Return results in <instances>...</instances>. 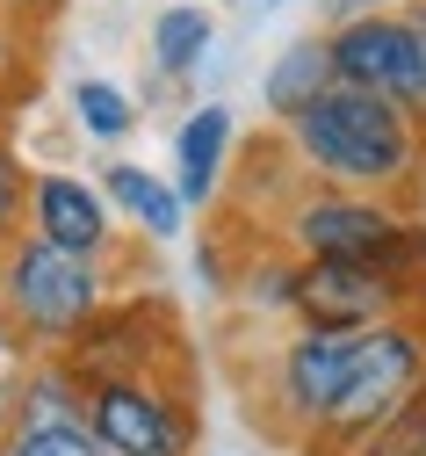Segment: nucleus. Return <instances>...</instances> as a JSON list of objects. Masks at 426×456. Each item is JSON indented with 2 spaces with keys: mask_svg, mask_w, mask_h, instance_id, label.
Returning <instances> with one entry per match:
<instances>
[{
  "mask_svg": "<svg viewBox=\"0 0 426 456\" xmlns=\"http://www.w3.org/2000/svg\"><path fill=\"white\" fill-rule=\"evenodd\" d=\"M289 152L326 189L383 196V189H412V175H419V124H412V109H398L383 94L333 87L289 124Z\"/></svg>",
  "mask_w": 426,
  "mask_h": 456,
  "instance_id": "obj_1",
  "label": "nucleus"
},
{
  "mask_svg": "<svg viewBox=\"0 0 426 456\" xmlns=\"http://www.w3.org/2000/svg\"><path fill=\"white\" fill-rule=\"evenodd\" d=\"M109 312V275L87 254H66L36 232H22L0 254V326L29 355H66L73 340Z\"/></svg>",
  "mask_w": 426,
  "mask_h": 456,
  "instance_id": "obj_2",
  "label": "nucleus"
},
{
  "mask_svg": "<svg viewBox=\"0 0 426 456\" xmlns=\"http://www.w3.org/2000/svg\"><path fill=\"white\" fill-rule=\"evenodd\" d=\"M289 247L296 261H347V268H376L419 297L426 290V224L390 210L383 196H347L318 189L289 210Z\"/></svg>",
  "mask_w": 426,
  "mask_h": 456,
  "instance_id": "obj_3",
  "label": "nucleus"
},
{
  "mask_svg": "<svg viewBox=\"0 0 426 456\" xmlns=\"http://www.w3.org/2000/svg\"><path fill=\"white\" fill-rule=\"evenodd\" d=\"M412 398H426V326L412 312H398V319L361 333V355L347 370L340 406L318 420V435L303 449H311V456H354L376 428H390Z\"/></svg>",
  "mask_w": 426,
  "mask_h": 456,
  "instance_id": "obj_4",
  "label": "nucleus"
},
{
  "mask_svg": "<svg viewBox=\"0 0 426 456\" xmlns=\"http://www.w3.org/2000/svg\"><path fill=\"white\" fill-rule=\"evenodd\" d=\"M87 428L116 449V456H196L203 442V413L189 384L166 377H87Z\"/></svg>",
  "mask_w": 426,
  "mask_h": 456,
  "instance_id": "obj_5",
  "label": "nucleus"
},
{
  "mask_svg": "<svg viewBox=\"0 0 426 456\" xmlns=\"http://www.w3.org/2000/svg\"><path fill=\"white\" fill-rule=\"evenodd\" d=\"M0 456H116L87 428V391L66 370V355H44L15 377L8 406H0Z\"/></svg>",
  "mask_w": 426,
  "mask_h": 456,
  "instance_id": "obj_6",
  "label": "nucleus"
},
{
  "mask_svg": "<svg viewBox=\"0 0 426 456\" xmlns=\"http://www.w3.org/2000/svg\"><path fill=\"white\" fill-rule=\"evenodd\" d=\"M326 44H333L340 87L383 94V102L412 109V117H426V51L405 15H347L340 29H326Z\"/></svg>",
  "mask_w": 426,
  "mask_h": 456,
  "instance_id": "obj_7",
  "label": "nucleus"
},
{
  "mask_svg": "<svg viewBox=\"0 0 426 456\" xmlns=\"http://www.w3.org/2000/svg\"><path fill=\"white\" fill-rule=\"evenodd\" d=\"M361 355V333H318V326H296L282 340V355L268 370V398H275V413L296 442H311L318 420L340 406V391H347V370Z\"/></svg>",
  "mask_w": 426,
  "mask_h": 456,
  "instance_id": "obj_8",
  "label": "nucleus"
},
{
  "mask_svg": "<svg viewBox=\"0 0 426 456\" xmlns=\"http://www.w3.org/2000/svg\"><path fill=\"white\" fill-rule=\"evenodd\" d=\"M412 312V290L376 268H347V261H296L289 282V319L318 326V333H369L383 319Z\"/></svg>",
  "mask_w": 426,
  "mask_h": 456,
  "instance_id": "obj_9",
  "label": "nucleus"
},
{
  "mask_svg": "<svg viewBox=\"0 0 426 456\" xmlns=\"http://www.w3.org/2000/svg\"><path fill=\"white\" fill-rule=\"evenodd\" d=\"M29 232L66 247V254H87V261H109L116 247V203L80 182V175H29Z\"/></svg>",
  "mask_w": 426,
  "mask_h": 456,
  "instance_id": "obj_10",
  "label": "nucleus"
},
{
  "mask_svg": "<svg viewBox=\"0 0 426 456\" xmlns=\"http://www.w3.org/2000/svg\"><path fill=\"white\" fill-rule=\"evenodd\" d=\"M340 87V73H333V44L326 37H296L282 59L268 66V80H261V102H268V117H282V124H296L303 109H311L318 94H333Z\"/></svg>",
  "mask_w": 426,
  "mask_h": 456,
  "instance_id": "obj_11",
  "label": "nucleus"
},
{
  "mask_svg": "<svg viewBox=\"0 0 426 456\" xmlns=\"http://www.w3.org/2000/svg\"><path fill=\"white\" fill-rule=\"evenodd\" d=\"M224 152H231V109L224 102H203L189 124H181V138H173V159H181V203L189 210H203L210 196H217V175H224Z\"/></svg>",
  "mask_w": 426,
  "mask_h": 456,
  "instance_id": "obj_12",
  "label": "nucleus"
},
{
  "mask_svg": "<svg viewBox=\"0 0 426 456\" xmlns=\"http://www.w3.org/2000/svg\"><path fill=\"white\" fill-rule=\"evenodd\" d=\"M101 196L124 210L145 240H173L181 224H189V203H181V189L159 182V175H145V167H131V159H109V167H101Z\"/></svg>",
  "mask_w": 426,
  "mask_h": 456,
  "instance_id": "obj_13",
  "label": "nucleus"
},
{
  "mask_svg": "<svg viewBox=\"0 0 426 456\" xmlns=\"http://www.w3.org/2000/svg\"><path fill=\"white\" fill-rule=\"evenodd\" d=\"M210 37H217L210 8H189V0H181V8H159V22H152V73L159 80H189L203 66Z\"/></svg>",
  "mask_w": 426,
  "mask_h": 456,
  "instance_id": "obj_14",
  "label": "nucleus"
},
{
  "mask_svg": "<svg viewBox=\"0 0 426 456\" xmlns=\"http://www.w3.org/2000/svg\"><path fill=\"white\" fill-rule=\"evenodd\" d=\"M73 117H80V131H87V138L124 145V138H131V124H138V109H131V94L116 87V80H80V87H73Z\"/></svg>",
  "mask_w": 426,
  "mask_h": 456,
  "instance_id": "obj_15",
  "label": "nucleus"
},
{
  "mask_svg": "<svg viewBox=\"0 0 426 456\" xmlns=\"http://www.w3.org/2000/svg\"><path fill=\"white\" fill-rule=\"evenodd\" d=\"M22 232H29V175H22V159H15L8 124H0V254H8Z\"/></svg>",
  "mask_w": 426,
  "mask_h": 456,
  "instance_id": "obj_16",
  "label": "nucleus"
},
{
  "mask_svg": "<svg viewBox=\"0 0 426 456\" xmlns=\"http://www.w3.org/2000/svg\"><path fill=\"white\" fill-rule=\"evenodd\" d=\"M354 456H426V398H412V406H405L390 428H376Z\"/></svg>",
  "mask_w": 426,
  "mask_h": 456,
  "instance_id": "obj_17",
  "label": "nucleus"
},
{
  "mask_svg": "<svg viewBox=\"0 0 426 456\" xmlns=\"http://www.w3.org/2000/svg\"><path fill=\"white\" fill-rule=\"evenodd\" d=\"M22 73H29V44H22V22L8 15V8H0V109H15L22 94Z\"/></svg>",
  "mask_w": 426,
  "mask_h": 456,
  "instance_id": "obj_18",
  "label": "nucleus"
},
{
  "mask_svg": "<svg viewBox=\"0 0 426 456\" xmlns=\"http://www.w3.org/2000/svg\"><path fill=\"white\" fill-rule=\"evenodd\" d=\"M0 8H8V15L22 22V15H51V8H58V0H0Z\"/></svg>",
  "mask_w": 426,
  "mask_h": 456,
  "instance_id": "obj_19",
  "label": "nucleus"
},
{
  "mask_svg": "<svg viewBox=\"0 0 426 456\" xmlns=\"http://www.w3.org/2000/svg\"><path fill=\"white\" fill-rule=\"evenodd\" d=\"M405 22H412V37H419V51H426V0H412V8H405Z\"/></svg>",
  "mask_w": 426,
  "mask_h": 456,
  "instance_id": "obj_20",
  "label": "nucleus"
}]
</instances>
